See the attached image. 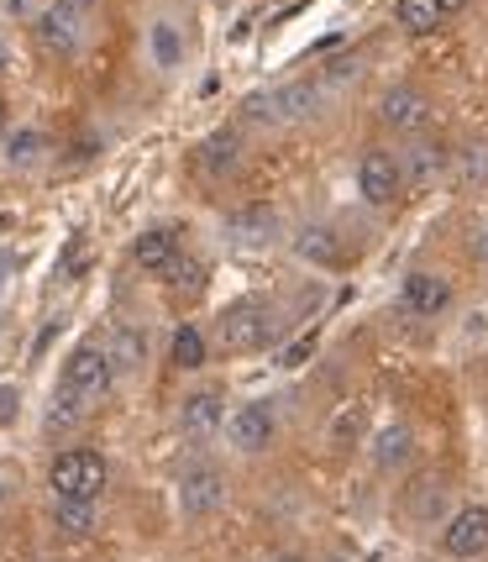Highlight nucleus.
<instances>
[{
    "instance_id": "obj_10",
    "label": "nucleus",
    "mask_w": 488,
    "mask_h": 562,
    "mask_svg": "<svg viewBox=\"0 0 488 562\" xmlns=\"http://www.w3.org/2000/svg\"><path fill=\"white\" fill-rule=\"evenodd\" d=\"M273 437H279V420H273L269 405H242L237 416L226 420V441L237 452H263Z\"/></svg>"
},
{
    "instance_id": "obj_2",
    "label": "nucleus",
    "mask_w": 488,
    "mask_h": 562,
    "mask_svg": "<svg viewBox=\"0 0 488 562\" xmlns=\"http://www.w3.org/2000/svg\"><path fill=\"white\" fill-rule=\"evenodd\" d=\"M320 95L326 90L316 79H299V85H284V90H269V95H252L247 100V116L263 126H290V122H305L320 105Z\"/></svg>"
},
{
    "instance_id": "obj_17",
    "label": "nucleus",
    "mask_w": 488,
    "mask_h": 562,
    "mask_svg": "<svg viewBox=\"0 0 488 562\" xmlns=\"http://www.w3.org/2000/svg\"><path fill=\"white\" fill-rule=\"evenodd\" d=\"M273 226H279L273 205H247V211H237V216H231V243L263 247V243H273Z\"/></svg>"
},
{
    "instance_id": "obj_25",
    "label": "nucleus",
    "mask_w": 488,
    "mask_h": 562,
    "mask_svg": "<svg viewBox=\"0 0 488 562\" xmlns=\"http://www.w3.org/2000/svg\"><path fill=\"white\" fill-rule=\"evenodd\" d=\"M152 58H158V69H173V64L184 58V48H179V32H173L169 22L152 26Z\"/></svg>"
},
{
    "instance_id": "obj_16",
    "label": "nucleus",
    "mask_w": 488,
    "mask_h": 562,
    "mask_svg": "<svg viewBox=\"0 0 488 562\" xmlns=\"http://www.w3.org/2000/svg\"><path fill=\"white\" fill-rule=\"evenodd\" d=\"M220 473L216 468H195V473H184V484H179V505L190 515H211L220 505Z\"/></svg>"
},
{
    "instance_id": "obj_35",
    "label": "nucleus",
    "mask_w": 488,
    "mask_h": 562,
    "mask_svg": "<svg viewBox=\"0 0 488 562\" xmlns=\"http://www.w3.org/2000/svg\"><path fill=\"white\" fill-rule=\"evenodd\" d=\"M331 562H347V558H331Z\"/></svg>"
},
{
    "instance_id": "obj_31",
    "label": "nucleus",
    "mask_w": 488,
    "mask_h": 562,
    "mask_svg": "<svg viewBox=\"0 0 488 562\" xmlns=\"http://www.w3.org/2000/svg\"><path fill=\"white\" fill-rule=\"evenodd\" d=\"M441 5H446V16H457V11H463L467 0H441Z\"/></svg>"
},
{
    "instance_id": "obj_14",
    "label": "nucleus",
    "mask_w": 488,
    "mask_h": 562,
    "mask_svg": "<svg viewBox=\"0 0 488 562\" xmlns=\"http://www.w3.org/2000/svg\"><path fill=\"white\" fill-rule=\"evenodd\" d=\"M425 95L420 90H384V100H378V122L394 126V132H416L420 122H425Z\"/></svg>"
},
{
    "instance_id": "obj_33",
    "label": "nucleus",
    "mask_w": 488,
    "mask_h": 562,
    "mask_svg": "<svg viewBox=\"0 0 488 562\" xmlns=\"http://www.w3.org/2000/svg\"><path fill=\"white\" fill-rule=\"evenodd\" d=\"M0 69H5V43H0Z\"/></svg>"
},
{
    "instance_id": "obj_26",
    "label": "nucleus",
    "mask_w": 488,
    "mask_h": 562,
    "mask_svg": "<svg viewBox=\"0 0 488 562\" xmlns=\"http://www.w3.org/2000/svg\"><path fill=\"white\" fill-rule=\"evenodd\" d=\"M143 352H147L143 331H116V342H111V363H116V368H137V363H143Z\"/></svg>"
},
{
    "instance_id": "obj_34",
    "label": "nucleus",
    "mask_w": 488,
    "mask_h": 562,
    "mask_svg": "<svg viewBox=\"0 0 488 562\" xmlns=\"http://www.w3.org/2000/svg\"><path fill=\"white\" fill-rule=\"evenodd\" d=\"M284 562H299V558H284Z\"/></svg>"
},
{
    "instance_id": "obj_19",
    "label": "nucleus",
    "mask_w": 488,
    "mask_h": 562,
    "mask_svg": "<svg viewBox=\"0 0 488 562\" xmlns=\"http://www.w3.org/2000/svg\"><path fill=\"white\" fill-rule=\"evenodd\" d=\"M95 499H58L53 505V526L64 531V537H90L95 531Z\"/></svg>"
},
{
    "instance_id": "obj_9",
    "label": "nucleus",
    "mask_w": 488,
    "mask_h": 562,
    "mask_svg": "<svg viewBox=\"0 0 488 562\" xmlns=\"http://www.w3.org/2000/svg\"><path fill=\"white\" fill-rule=\"evenodd\" d=\"M195 169L211 179V184H226L231 173L242 169V137L226 126V132H211L205 143L195 147Z\"/></svg>"
},
{
    "instance_id": "obj_30",
    "label": "nucleus",
    "mask_w": 488,
    "mask_h": 562,
    "mask_svg": "<svg viewBox=\"0 0 488 562\" xmlns=\"http://www.w3.org/2000/svg\"><path fill=\"white\" fill-rule=\"evenodd\" d=\"M11 416H16V390L0 384V420H11Z\"/></svg>"
},
{
    "instance_id": "obj_11",
    "label": "nucleus",
    "mask_w": 488,
    "mask_h": 562,
    "mask_svg": "<svg viewBox=\"0 0 488 562\" xmlns=\"http://www.w3.org/2000/svg\"><path fill=\"white\" fill-rule=\"evenodd\" d=\"M179 426H184V437H216L220 426H226V400H220V390H200L184 400V411H179Z\"/></svg>"
},
{
    "instance_id": "obj_27",
    "label": "nucleus",
    "mask_w": 488,
    "mask_h": 562,
    "mask_svg": "<svg viewBox=\"0 0 488 562\" xmlns=\"http://www.w3.org/2000/svg\"><path fill=\"white\" fill-rule=\"evenodd\" d=\"M5 153H11V164H37L43 158V132H16Z\"/></svg>"
},
{
    "instance_id": "obj_28",
    "label": "nucleus",
    "mask_w": 488,
    "mask_h": 562,
    "mask_svg": "<svg viewBox=\"0 0 488 562\" xmlns=\"http://www.w3.org/2000/svg\"><path fill=\"white\" fill-rule=\"evenodd\" d=\"M310 347H316V337H299V342L290 347V352H284V358H279V363L284 368H294V363H305V358H310Z\"/></svg>"
},
{
    "instance_id": "obj_23",
    "label": "nucleus",
    "mask_w": 488,
    "mask_h": 562,
    "mask_svg": "<svg viewBox=\"0 0 488 562\" xmlns=\"http://www.w3.org/2000/svg\"><path fill=\"white\" fill-rule=\"evenodd\" d=\"M457 179L463 184H473V190H484L488 184V147L484 143H467L463 158H457Z\"/></svg>"
},
{
    "instance_id": "obj_24",
    "label": "nucleus",
    "mask_w": 488,
    "mask_h": 562,
    "mask_svg": "<svg viewBox=\"0 0 488 562\" xmlns=\"http://www.w3.org/2000/svg\"><path fill=\"white\" fill-rule=\"evenodd\" d=\"M84 405L90 400H79L73 390H64L58 400L48 405V431H64V426H79V416H84Z\"/></svg>"
},
{
    "instance_id": "obj_7",
    "label": "nucleus",
    "mask_w": 488,
    "mask_h": 562,
    "mask_svg": "<svg viewBox=\"0 0 488 562\" xmlns=\"http://www.w3.org/2000/svg\"><path fill=\"white\" fill-rule=\"evenodd\" d=\"M441 547H446V558H484L488 552V510L484 505H467L446 520V531H441Z\"/></svg>"
},
{
    "instance_id": "obj_5",
    "label": "nucleus",
    "mask_w": 488,
    "mask_h": 562,
    "mask_svg": "<svg viewBox=\"0 0 488 562\" xmlns=\"http://www.w3.org/2000/svg\"><path fill=\"white\" fill-rule=\"evenodd\" d=\"M111 373H116V363H111L105 347H79L64 368V390H73L79 400H100L111 390Z\"/></svg>"
},
{
    "instance_id": "obj_15",
    "label": "nucleus",
    "mask_w": 488,
    "mask_h": 562,
    "mask_svg": "<svg viewBox=\"0 0 488 562\" xmlns=\"http://www.w3.org/2000/svg\"><path fill=\"white\" fill-rule=\"evenodd\" d=\"M373 458H378L384 473H405V468L416 463V431L410 426H384L373 437Z\"/></svg>"
},
{
    "instance_id": "obj_36",
    "label": "nucleus",
    "mask_w": 488,
    "mask_h": 562,
    "mask_svg": "<svg viewBox=\"0 0 488 562\" xmlns=\"http://www.w3.org/2000/svg\"><path fill=\"white\" fill-rule=\"evenodd\" d=\"M0 494H5V490H0Z\"/></svg>"
},
{
    "instance_id": "obj_22",
    "label": "nucleus",
    "mask_w": 488,
    "mask_h": 562,
    "mask_svg": "<svg viewBox=\"0 0 488 562\" xmlns=\"http://www.w3.org/2000/svg\"><path fill=\"white\" fill-rule=\"evenodd\" d=\"M299 252H305L310 263H337V258H342V247H337V237H331L326 226H310V232H299Z\"/></svg>"
},
{
    "instance_id": "obj_18",
    "label": "nucleus",
    "mask_w": 488,
    "mask_h": 562,
    "mask_svg": "<svg viewBox=\"0 0 488 562\" xmlns=\"http://www.w3.org/2000/svg\"><path fill=\"white\" fill-rule=\"evenodd\" d=\"M394 22L405 26L410 37H425V32H436V26L446 22V5H441V0H399V5H394Z\"/></svg>"
},
{
    "instance_id": "obj_6",
    "label": "nucleus",
    "mask_w": 488,
    "mask_h": 562,
    "mask_svg": "<svg viewBox=\"0 0 488 562\" xmlns=\"http://www.w3.org/2000/svg\"><path fill=\"white\" fill-rule=\"evenodd\" d=\"M358 190H363L367 205H394L399 190H405L399 158H394V153H363V164H358Z\"/></svg>"
},
{
    "instance_id": "obj_32",
    "label": "nucleus",
    "mask_w": 488,
    "mask_h": 562,
    "mask_svg": "<svg viewBox=\"0 0 488 562\" xmlns=\"http://www.w3.org/2000/svg\"><path fill=\"white\" fill-rule=\"evenodd\" d=\"M0 137H5V100H0Z\"/></svg>"
},
{
    "instance_id": "obj_29",
    "label": "nucleus",
    "mask_w": 488,
    "mask_h": 562,
    "mask_svg": "<svg viewBox=\"0 0 488 562\" xmlns=\"http://www.w3.org/2000/svg\"><path fill=\"white\" fill-rule=\"evenodd\" d=\"M473 258H478V269H488V221L473 232Z\"/></svg>"
},
{
    "instance_id": "obj_21",
    "label": "nucleus",
    "mask_w": 488,
    "mask_h": 562,
    "mask_svg": "<svg viewBox=\"0 0 488 562\" xmlns=\"http://www.w3.org/2000/svg\"><path fill=\"white\" fill-rule=\"evenodd\" d=\"M169 352H173V368H200L205 363V337H200V326H179Z\"/></svg>"
},
{
    "instance_id": "obj_8",
    "label": "nucleus",
    "mask_w": 488,
    "mask_h": 562,
    "mask_svg": "<svg viewBox=\"0 0 488 562\" xmlns=\"http://www.w3.org/2000/svg\"><path fill=\"white\" fill-rule=\"evenodd\" d=\"M452 169V158H446V147L431 143V137H416V143H405V158H399V173H405V184H416V190H436L441 179Z\"/></svg>"
},
{
    "instance_id": "obj_4",
    "label": "nucleus",
    "mask_w": 488,
    "mask_h": 562,
    "mask_svg": "<svg viewBox=\"0 0 488 562\" xmlns=\"http://www.w3.org/2000/svg\"><path fill=\"white\" fill-rule=\"evenodd\" d=\"M37 32H43V43L53 53H64V58L79 53L84 32H90V0H53L43 11V22H37Z\"/></svg>"
},
{
    "instance_id": "obj_12",
    "label": "nucleus",
    "mask_w": 488,
    "mask_h": 562,
    "mask_svg": "<svg viewBox=\"0 0 488 562\" xmlns=\"http://www.w3.org/2000/svg\"><path fill=\"white\" fill-rule=\"evenodd\" d=\"M452 305V284L431 269H416L405 279V311H416V316H441Z\"/></svg>"
},
{
    "instance_id": "obj_1",
    "label": "nucleus",
    "mask_w": 488,
    "mask_h": 562,
    "mask_svg": "<svg viewBox=\"0 0 488 562\" xmlns=\"http://www.w3.org/2000/svg\"><path fill=\"white\" fill-rule=\"evenodd\" d=\"M105 479H111V468H105V458L90 452V447L58 452V458H53V473H48V484L58 499H95V494L105 490Z\"/></svg>"
},
{
    "instance_id": "obj_20",
    "label": "nucleus",
    "mask_w": 488,
    "mask_h": 562,
    "mask_svg": "<svg viewBox=\"0 0 488 562\" xmlns=\"http://www.w3.org/2000/svg\"><path fill=\"white\" fill-rule=\"evenodd\" d=\"M163 279H169V290H173V294L195 300V294L205 290V263H200V258H184V252H179L169 269H163Z\"/></svg>"
},
{
    "instance_id": "obj_13",
    "label": "nucleus",
    "mask_w": 488,
    "mask_h": 562,
    "mask_svg": "<svg viewBox=\"0 0 488 562\" xmlns=\"http://www.w3.org/2000/svg\"><path fill=\"white\" fill-rule=\"evenodd\" d=\"M132 258H137V269L163 273L173 258H179V226H169V221H163V226H147L143 237L132 243Z\"/></svg>"
},
{
    "instance_id": "obj_3",
    "label": "nucleus",
    "mask_w": 488,
    "mask_h": 562,
    "mask_svg": "<svg viewBox=\"0 0 488 562\" xmlns=\"http://www.w3.org/2000/svg\"><path fill=\"white\" fill-rule=\"evenodd\" d=\"M273 337V321H269V305L258 300H237L220 311V342L231 352H258V347Z\"/></svg>"
}]
</instances>
